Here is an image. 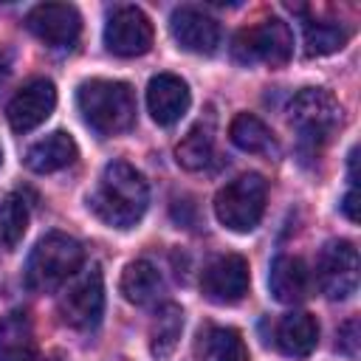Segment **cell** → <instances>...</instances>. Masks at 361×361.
Segmentation results:
<instances>
[{"mask_svg":"<svg viewBox=\"0 0 361 361\" xmlns=\"http://www.w3.org/2000/svg\"><path fill=\"white\" fill-rule=\"evenodd\" d=\"M87 206L104 226L127 231L149 206L147 178L127 161H110L102 169L96 189L87 195Z\"/></svg>","mask_w":361,"mask_h":361,"instance_id":"cell-1","label":"cell"},{"mask_svg":"<svg viewBox=\"0 0 361 361\" xmlns=\"http://www.w3.org/2000/svg\"><path fill=\"white\" fill-rule=\"evenodd\" d=\"M76 107L99 135H118L135 121V93L118 79H87L76 90Z\"/></svg>","mask_w":361,"mask_h":361,"instance_id":"cell-2","label":"cell"},{"mask_svg":"<svg viewBox=\"0 0 361 361\" xmlns=\"http://www.w3.org/2000/svg\"><path fill=\"white\" fill-rule=\"evenodd\" d=\"M288 121L299 133V147L305 155H319L330 141L333 130L341 124V104L324 87H302L288 107Z\"/></svg>","mask_w":361,"mask_h":361,"instance_id":"cell-3","label":"cell"},{"mask_svg":"<svg viewBox=\"0 0 361 361\" xmlns=\"http://www.w3.org/2000/svg\"><path fill=\"white\" fill-rule=\"evenodd\" d=\"M82 262H85V251L79 240L62 231H51L34 245L25 262V285L37 293H51L62 282H68L82 268Z\"/></svg>","mask_w":361,"mask_h":361,"instance_id":"cell-4","label":"cell"},{"mask_svg":"<svg viewBox=\"0 0 361 361\" xmlns=\"http://www.w3.org/2000/svg\"><path fill=\"white\" fill-rule=\"evenodd\" d=\"M265 200H268V183L257 172H245L234 180H228L217 195H214V214L220 226L237 234H248L259 226L265 214Z\"/></svg>","mask_w":361,"mask_h":361,"instance_id":"cell-5","label":"cell"},{"mask_svg":"<svg viewBox=\"0 0 361 361\" xmlns=\"http://www.w3.org/2000/svg\"><path fill=\"white\" fill-rule=\"evenodd\" d=\"M290 54H293V34L288 23L279 17H268V20H259L257 25L237 31L231 45V56L240 65L262 62V65L279 68L290 59Z\"/></svg>","mask_w":361,"mask_h":361,"instance_id":"cell-6","label":"cell"},{"mask_svg":"<svg viewBox=\"0 0 361 361\" xmlns=\"http://www.w3.org/2000/svg\"><path fill=\"white\" fill-rule=\"evenodd\" d=\"M316 279L330 302H344L358 290V248L350 240H330L319 251Z\"/></svg>","mask_w":361,"mask_h":361,"instance_id":"cell-7","label":"cell"},{"mask_svg":"<svg viewBox=\"0 0 361 361\" xmlns=\"http://www.w3.org/2000/svg\"><path fill=\"white\" fill-rule=\"evenodd\" d=\"M104 313V279L93 265L82 271L59 296V316L73 330H93Z\"/></svg>","mask_w":361,"mask_h":361,"instance_id":"cell-8","label":"cell"},{"mask_svg":"<svg viewBox=\"0 0 361 361\" xmlns=\"http://www.w3.org/2000/svg\"><path fill=\"white\" fill-rule=\"evenodd\" d=\"M248 259L240 254H220L200 274V290L214 305H237L248 293Z\"/></svg>","mask_w":361,"mask_h":361,"instance_id":"cell-9","label":"cell"},{"mask_svg":"<svg viewBox=\"0 0 361 361\" xmlns=\"http://www.w3.org/2000/svg\"><path fill=\"white\" fill-rule=\"evenodd\" d=\"M104 45L116 56H141L152 48V23L138 6H121L107 17Z\"/></svg>","mask_w":361,"mask_h":361,"instance_id":"cell-10","label":"cell"},{"mask_svg":"<svg viewBox=\"0 0 361 361\" xmlns=\"http://www.w3.org/2000/svg\"><path fill=\"white\" fill-rule=\"evenodd\" d=\"M25 28L48 48H73L82 34V17L68 3H39L28 11Z\"/></svg>","mask_w":361,"mask_h":361,"instance_id":"cell-11","label":"cell"},{"mask_svg":"<svg viewBox=\"0 0 361 361\" xmlns=\"http://www.w3.org/2000/svg\"><path fill=\"white\" fill-rule=\"evenodd\" d=\"M56 107V87L51 79H31L25 82L14 99L6 107L8 124L14 133H31L34 127H39Z\"/></svg>","mask_w":361,"mask_h":361,"instance_id":"cell-12","label":"cell"},{"mask_svg":"<svg viewBox=\"0 0 361 361\" xmlns=\"http://www.w3.org/2000/svg\"><path fill=\"white\" fill-rule=\"evenodd\" d=\"M169 31H172L175 42L189 54L209 56L220 45V23L212 14L192 8V6H180L172 11Z\"/></svg>","mask_w":361,"mask_h":361,"instance_id":"cell-13","label":"cell"},{"mask_svg":"<svg viewBox=\"0 0 361 361\" xmlns=\"http://www.w3.org/2000/svg\"><path fill=\"white\" fill-rule=\"evenodd\" d=\"M189 104H192V93H189V85L180 76L158 73V76L149 79V85H147V110H149L155 124L172 127L175 121H180L186 116Z\"/></svg>","mask_w":361,"mask_h":361,"instance_id":"cell-14","label":"cell"},{"mask_svg":"<svg viewBox=\"0 0 361 361\" xmlns=\"http://www.w3.org/2000/svg\"><path fill=\"white\" fill-rule=\"evenodd\" d=\"M0 361H42L31 316L20 307L0 316Z\"/></svg>","mask_w":361,"mask_h":361,"instance_id":"cell-15","label":"cell"},{"mask_svg":"<svg viewBox=\"0 0 361 361\" xmlns=\"http://www.w3.org/2000/svg\"><path fill=\"white\" fill-rule=\"evenodd\" d=\"M268 288L274 293L276 302L282 305H296L307 296L310 290V271L307 265L299 259V257H290V254H282L271 262V271H268Z\"/></svg>","mask_w":361,"mask_h":361,"instance_id":"cell-16","label":"cell"},{"mask_svg":"<svg viewBox=\"0 0 361 361\" xmlns=\"http://www.w3.org/2000/svg\"><path fill=\"white\" fill-rule=\"evenodd\" d=\"M76 141L71 138V133L65 130H54L48 133L45 138L34 141L25 152V166L31 172H39V175H48V172H56V169H65L76 161Z\"/></svg>","mask_w":361,"mask_h":361,"instance_id":"cell-17","label":"cell"},{"mask_svg":"<svg viewBox=\"0 0 361 361\" xmlns=\"http://www.w3.org/2000/svg\"><path fill=\"white\" fill-rule=\"evenodd\" d=\"M274 341L285 355L307 358L319 344V324H316V319L310 313L293 310V313L279 319V324L274 330Z\"/></svg>","mask_w":361,"mask_h":361,"instance_id":"cell-18","label":"cell"},{"mask_svg":"<svg viewBox=\"0 0 361 361\" xmlns=\"http://www.w3.org/2000/svg\"><path fill=\"white\" fill-rule=\"evenodd\" d=\"M118 290L130 305H149L158 299V293L164 290V279L161 271L149 262V259H133L127 262V268L121 271L118 279Z\"/></svg>","mask_w":361,"mask_h":361,"instance_id":"cell-19","label":"cell"},{"mask_svg":"<svg viewBox=\"0 0 361 361\" xmlns=\"http://www.w3.org/2000/svg\"><path fill=\"white\" fill-rule=\"evenodd\" d=\"M228 138L243 152H251V155H279L276 135L254 113H237L231 118V124H228Z\"/></svg>","mask_w":361,"mask_h":361,"instance_id":"cell-20","label":"cell"},{"mask_svg":"<svg viewBox=\"0 0 361 361\" xmlns=\"http://www.w3.org/2000/svg\"><path fill=\"white\" fill-rule=\"evenodd\" d=\"M180 330H183V310H180V305L164 302L155 310L152 324H149V353L158 361L169 358L175 353V347H178Z\"/></svg>","mask_w":361,"mask_h":361,"instance_id":"cell-21","label":"cell"},{"mask_svg":"<svg viewBox=\"0 0 361 361\" xmlns=\"http://www.w3.org/2000/svg\"><path fill=\"white\" fill-rule=\"evenodd\" d=\"M214 158V138L209 127H192L175 147V161L186 172H200Z\"/></svg>","mask_w":361,"mask_h":361,"instance_id":"cell-22","label":"cell"},{"mask_svg":"<svg viewBox=\"0 0 361 361\" xmlns=\"http://www.w3.org/2000/svg\"><path fill=\"white\" fill-rule=\"evenodd\" d=\"M347 28L330 20H307L305 23V54L307 56H327L347 45Z\"/></svg>","mask_w":361,"mask_h":361,"instance_id":"cell-23","label":"cell"},{"mask_svg":"<svg viewBox=\"0 0 361 361\" xmlns=\"http://www.w3.org/2000/svg\"><path fill=\"white\" fill-rule=\"evenodd\" d=\"M203 353L214 361H248V347L234 327H206L200 330Z\"/></svg>","mask_w":361,"mask_h":361,"instance_id":"cell-24","label":"cell"},{"mask_svg":"<svg viewBox=\"0 0 361 361\" xmlns=\"http://www.w3.org/2000/svg\"><path fill=\"white\" fill-rule=\"evenodd\" d=\"M28 228V206L23 195L8 192L0 197V240L6 248H14Z\"/></svg>","mask_w":361,"mask_h":361,"instance_id":"cell-25","label":"cell"},{"mask_svg":"<svg viewBox=\"0 0 361 361\" xmlns=\"http://www.w3.org/2000/svg\"><path fill=\"white\" fill-rule=\"evenodd\" d=\"M338 350L347 353L350 358H355V353H358V322L355 319L344 322V327L338 330Z\"/></svg>","mask_w":361,"mask_h":361,"instance_id":"cell-26","label":"cell"},{"mask_svg":"<svg viewBox=\"0 0 361 361\" xmlns=\"http://www.w3.org/2000/svg\"><path fill=\"white\" fill-rule=\"evenodd\" d=\"M355 206H358V195H355V189H350V192L344 195V200H341V212H344L353 223L358 220V209H355Z\"/></svg>","mask_w":361,"mask_h":361,"instance_id":"cell-27","label":"cell"},{"mask_svg":"<svg viewBox=\"0 0 361 361\" xmlns=\"http://www.w3.org/2000/svg\"><path fill=\"white\" fill-rule=\"evenodd\" d=\"M8 73H11V51H6V48H0V87L6 85V79H8Z\"/></svg>","mask_w":361,"mask_h":361,"instance_id":"cell-28","label":"cell"},{"mask_svg":"<svg viewBox=\"0 0 361 361\" xmlns=\"http://www.w3.org/2000/svg\"><path fill=\"white\" fill-rule=\"evenodd\" d=\"M0 164H3V149H0Z\"/></svg>","mask_w":361,"mask_h":361,"instance_id":"cell-29","label":"cell"}]
</instances>
